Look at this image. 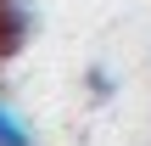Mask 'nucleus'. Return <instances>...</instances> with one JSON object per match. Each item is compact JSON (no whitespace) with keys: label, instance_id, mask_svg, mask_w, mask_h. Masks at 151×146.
I'll return each instance as SVG.
<instances>
[{"label":"nucleus","instance_id":"2","mask_svg":"<svg viewBox=\"0 0 151 146\" xmlns=\"http://www.w3.org/2000/svg\"><path fill=\"white\" fill-rule=\"evenodd\" d=\"M0 146H34V124L0 96Z\"/></svg>","mask_w":151,"mask_h":146},{"label":"nucleus","instance_id":"3","mask_svg":"<svg viewBox=\"0 0 151 146\" xmlns=\"http://www.w3.org/2000/svg\"><path fill=\"white\" fill-rule=\"evenodd\" d=\"M90 96H95V101L112 96V73H106V68H90Z\"/></svg>","mask_w":151,"mask_h":146},{"label":"nucleus","instance_id":"1","mask_svg":"<svg viewBox=\"0 0 151 146\" xmlns=\"http://www.w3.org/2000/svg\"><path fill=\"white\" fill-rule=\"evenodd\" d=\"M28 28H34L28 11H22L17 0H6V6H0V56H17L22 39H28Z\"/></svg>","mask_w":151,"mask_h":146},{"label":"nucleus","instance_id":"4","mask_svg":"<svg viewBox=\"0 0 151 146\" xmlns=\"http://www.w3.org/2000/svg\"><path fill=\"white\" fill-rule=\"evenodd\" d=\"M0 6H6V0H0Z\"/></svg>","mask_w":151,"mask_h":146}]
</instances>
